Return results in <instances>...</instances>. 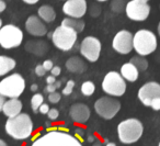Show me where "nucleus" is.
Returning a JSON list of instances; mask_svg holds the SVG:
<instances>
[{
	"label": "nucleus",
	"mask_w": 160,
	"mask_h": 146,
	"mask_svg": "<svg viewBox=\"0 0 160 146\" xmlns=\"http://www.w3.org/2000/svg\"><path fill=\"white\" fill-rule=\"evenodd\" d=\"M97 1H99V3H103V1H108V0H97Z\"/></svg>",
	"instance_id": "obj_52"
},
{
	"label": "nucleus",
	"mask_w": 160,
	"mask_h": 146,
	"mask_svg": "<svg viewBox=\"0 0 160 146\" xmlns=\"http://www.w3.org/2000/svg\"><path fill=\"white\" fill-rule=\"evenodd\" d=\"M80 53L89 62H97L101 53L100 40L96 36H86L80 44Z\"/></svg>",
	"instance_id": "obj_12"
},
{
	"label": "nucleus",
	"mask_w": 160,
	"mask_h": 146,
	"mask_svg": "<svg viewBox=\"0 0 160 146\" xmlns=\"http://www.w3.org/2000/svg\"><path fill=\"white\" fill-rule=\"evenodd\" d=\"M101 13V7L99 5H93L90 8V14L92 17H98Z\"/></svg>",
	"instance_id": "obj_31"
},
{
	"label": "nucleus",
	"mask_w": 160,
	"mask_h": 146,
	"mask_svg": "<svg viewBox=\"0 0 160 146\" xmlns=\"http://www.w3.org/2000/svg\"><path fill=\"white\" fill-rule=\"evenodd\" d=\"M25 89V80L20 74H11L0 81V93L5 98H19Z\"/></svg>",
	"instance_id": "obj_6"
},
{
	"label": "nucleus",
	"mask_w": 160,
	"mask_h": 146,
	"mask_svg": "<svg viewBox=\"0 0 160 146\" xmlns=\"http://www.w3.org/2000/svg\"><path fill=\"white\" fill-rule=\"evenodd\" d=\"M47 117L51 121H56L59 117V112H58L57 109H49V111L47 112Z\"/></svg>",
	"instance_id": "obj_30"
},
{
	"label": "nucleus",
	"mask_w": 160,
	"mask_h": 146,
	"mask_svg": "<svg viewBox=\"0 0 160 146\" xmlns=\"http://www.w3.org/2000/svg\"><path fill=\"white\" fill-rule=\"evenodd\" d=\"M38 17L43 22L52 23L56 19V12L52 6H47V5L42 6V7L38 8Z\"/></svg>",
	"instance_id": "obj_21"
},
{
	"label": "nucleus",
	"mask_w": 160,
	"mask_h": 146,
	"mask_svg": "<svg viewBox=\"0 0 160 146\" xmlns=\"http://www.w3.org/2000/svg\"><path fill=\"white\" fill-rule=\"evenodd\" d=\"M49 109H51V108L48 107V104H47V103H43L42 106L38 108V111H40L42 114H47V112L49 111Z\"/></svg>",
	"instance_id": "obj_36"
},
{
	"label": "nucleus",
	"mask_w": 160,
	"mask_h": 146,
	"mask_svg": "<svg viewBox=\"0 0 160 146\" xmlns=\"http://www.w3.org/2000/svg\"><path fill=\"white\" fill-rule=\"evenodd\" d=\"M80 90H81V93H82L83 96L90 97V96L93 95L94 91H96V85H94L92 81H89V80H88V81L82 82Z\"/></svg>",
	"instance_id": "obj_25"
},
{
	"label": "nucleus",
	"mask_w": 160,
	"mask_h": 146,
	"mask_svg": "<svg viewBox=\"0 0 160 146\" xmlns=\"http://www.w3.org/2000/svg\"><path fill=\"white\" fill-rule=\"evenodd\" d=\"M131 63L138 69V71H144L148 68V62L144 56H136L131 60Z\"/></svg>",
	"instance_id": "obj_24"
},
{
	"label": "nucleus",
	"mask_w": 160,
	"mask_h": 146,
	"mask_svg": "<svg viewBox=\"0 0 160 146\" xmlns=\"http://www.w3.org/2000/svg\"><path fill=\"white\" fill-rule=\"evenodd\" d=\"M66 68L70 73L82 74L86 70V63L78 56H72L68 58L66 62Z\"/></svg>",
	"instance_id": "obj_19"
},
{
	"label": "nucleus",
	"mask_w": 160,
	"mask_h": 146,
	"mask_svg": "<svg viewBox=\"0 0 160 146\" xmlns=\"http://www.w3.org/2000/svg\"><path fill=\"white\" fill-rule=\"evenodd\" d=\"M60 25H64V27L67 28H70L72 29L73 31H76L77 33H81V32L85 30V21L82 19H76V18H65L64 20L62 21V24Z\"/></svg>",
	"instance_id": "obj_23"
},
{
	"label": "nucleus",
	"mask_w": 160,
	"mask_h": 146,
	"mask_svg": "<svg viewBox=\"0 0 160 146\" xmlns=\"http://www.w3.org/2000/svg\"><path fill=\"white\" fill-rule=\"evenodd\" d=\"M25 30L33 36H44L47 33L45 23L38 16H30L25 21Z\"/></svg>",
	"instance_id": "obj_15"
},
{
	"label": "nucleus",
	"mask_w": 160,
	"mask_h": 146,
	"mask_svg": "<svg viewBox=\"0 0 160 146\" xmlns=\"http://www.w3.org/2000/svg\"><path fill=\"white\" fill-rule=\"evenodd\" d=\"M46 126L47 128H49V126H51V123H49V122H46Z\"/></svg>",
	"instance_id": "obj_51"
},
{
	"label": "nucleus",
	"mask_w": 160,
	"mask_h": 146,
	"mask_svg": "<svg viewBox=\"0 0 160 146\" xmlns=\"http://www.w3.org/2000/svg\"><path fill=\"white\" fill-rule=\"evenodd\" d=\"M87 141H88V143H93V142L96 141V136H94V135H92V134L88 135Z\"/></svg>",
	"instance_id": "obj_42"
},
{
	"label": "nucleus",
	"mask_w": 160,
	"mask_h": 146,
	"mask_svg": "<svg viewBox=\"0 0 160 146\" xmlns=\"http://www.w3.org/2000/svg\"><path fill=\"white\" fill-rule=\"evenodd\" d=\"M56 86H55V82L54 84H52V85H47L46 87H45V89H44V91L46 93H52V92H55L56 91Z\"/></svg>",
	"instance_id": "obj_35"
},
{
	"label": "nucleus",
	"mask_w": 160,
	"mask_h": 146,
	"mask_svg": "<svg viewBox=\"0 0 160 146\" xmlns=\"http://www.w3.org/2000/svg\"><path fill=\"white\" fill-rule=\"evenodd\" d=\"M60 98H62V95L59 92H57V91H55V92H52L48 95V101L51 103H58L60 101Z\"/></svg>",
	"instance_id": "obj_29"
},
{
	"label": "nucleus",
	"mask_w": 160,
	"mask_h": 146,
	"mask_svg": "<svg viewBox=\"0 0 160 146\" xmlns=\"http://www.w3.org/2000/svg\"><path fill=\"white\" fill-rule=\"evenodd\" d=\"M126 0H112L111 3V9L115 13H121V12L125 11V7H126Z\"/></svg>",
	"instance_id": "obj_27"
},
{
	"label": "nucleus",
	"mask_w": 160,
	"mask_h": 146,
	"mask_svg": "<svg viewBox=\"0 0 160 146\" xmlns=\"http://www.w3.org/2000/svg\"><path fill=\"white\" fill-rule=\"evenodd\" d=\"M83 135H85V131H83L82 128H76V130H75V136L77 137L80 142H82V138H81V137H82Z\"/></svg>",
	"instance_id": "obj_34"
},
{
	"label": "nucleus",
	"mask_w": 160,
	"mask_h": 146,
	"mask_svg": "<svg viewBox=\"0 0 160 146\" xmlns=\"http://www.w3.org/2000/svg\"><path fill=\"white\" fill-rule=\"evenodd\" d=\"M144 126L137 119H127L122 121L118 126L120 141L124 144H132L137 142L142 135Z\"/></svg>",
	"instance_id": "obj_4"
},
{
	"label": "nucleus",
	"mask_w": 160,
	"mask_h": 146,
	"mask_svg": "<svg viewBox=\"0 0 160 146\" xmlns=\"http://www.w3.org/2000/svg\"><path fill=\"white\" fill-rule=\"evenodd\" d=\"M69 115L71 120L77 124H83L90 117V109L85 103H75L70 107Z\"/></svg>",
	"instance_id": "obj_16"
},
{
	"label": "nucleus",
	"mask_w": 160,
	"mask_h": 146,
	"mask_svg": "<svg viewBox=\"0 0 160 146\" xmlns=\"http://www.w3.org/2000/svg\"><path fill=\"white\" fill-rule=\"evenodd\" d=\"M1 28H2V20L0 19V29H1Z\"/></svg>",
	"instance_id": "obj_49"
},
{
	"label": "nucleus",
	"mask_w": 160,
	"mask_h": 146,
	"mask_svg": "<svg viewBox=\"0 0 160 146\" xmlns=\"http://www.w3.org/2000/svg\"><path fill=\"white\" fill-rule=\"evenodd\" d=\"M138 1H142V3H148L149 0H138Z\"/></svg>",
	"instance_id": "obj_50"
},
{
	"label": "nucleus",
	"mask_w": 160,
	"mask_h": 146,
	"mask_svg": "<svg viewBox=\"0 0 160 146\" xmlns=\"http://www.w3.org/2000/svg\"><path fill=\"white\" fill-rule=\"evenodd\" d=\"M5 101H6L5 97L0 93V111H2V106H3V103H5Z\"/></svg>",
	"instance_id": "obj_41"
},
{
	"label": "nucleus",
	"mask_w": 160,
	"mask_h": 146,
	"mask_svg": "<svg viewBox=\"0 0 160 146\" xmlns=\"http://www.w3.org/2000/svg\"><path fill=\"white\" fill-rule=\"evenodd\" d=\"M138 98L142 104L150 107L153 110H160V84L149 81L142 85L138 90Z\"/></svg>",
	"instance_id": "obj_7"
},
{
	"label": "nucleus",
	"mask_w": 160,
	"mask_h": 146,
	"mask_svg": "<svg viewBox=\"0 0 160 146\" xmlns=\"http://www.w3.org/2000/svg\"><path fill=\"white\" fill-rule=\"evenodd\" d=\"M6 8H7V5H6V3L3 1V0H0V13L5 11Z\"/></svg>",
	"instance_id": "obj_39"
},
{
	"label": "nucleus",
	"mask_w": 160,
	"mask_h": 146,
	"mask_svg": "<svg viewBox=\"0 0 160 146\" xmlns=\"http://www.w3.org/2000/svg\"><path fill=\"white\" fill-rule=\"evenodd\" d=\"M43 67H44V69L46 71H51L52 70V68L54 67V64H53V62L52 60H44V63H43Z\"/></svg>",
	"instance_id": "obj_33"
},
{
	"label": "nucleus",
	"mask_w": 160,
	"mask_h": 146,
	"mask_svg": "<svg viewBox=\"0 0 160 146\" xmlns=\"http://www.w3.org/2000/svg\"><path fill=\"white\" fill-rule=\"evenodd\" d=\"M125 12L131 20L142 22L149 17L150 6L147 3H142V1H138V0H131L126 3Z\"/></svg>",
	"instance_id": "obj_11"
},
{
	"label": "nucleus",
	"mask_w": 160,
	"mask_h": 146,
	"mask_svg": "<svg viewBox=\"0 0 160 146\" xmlns=\"http://www.w3.org/2000/svg\"><path fill=\"white\" fill-rule=\"evenodd\" d=\"M0 146H8V144L3 139H0Z\"/></svg>",
	"instance_id": "obj_45"
},
{
	"label": "nucleus",
	"mask_w": 160,
	"mask_h": 146,
	"mask_svg": "<svg viewBox=\"0 0 160 146\" xmlns=\"http://www.w3.org/2000/svg\"><path fill=\"white\" fill-rule=\"evenodd\" d=\"M133 34L126 30L118 32L112 42L114 51L120 54H128L133 51Z\"/></svg>",
	"instance_id": "obj_13"
},
{
	"label": "nucleus",
	"mask_w": 160,
	"mask_h": 146,
	"mask_svg": "<svg viewBox=\"0 0 160 146\" xmlns=\"http://www.w3.org/2000/svg\"><path fill=\"white\" fill-rule=\"evenodd\" d=\"M159 146H160V142H159Z\"/></svg>",
	"instance_id": "obj_53"
},
{
	"label": "nucleus",
	"mask_w": 160,
	"mask_h": 146,
	"mask_svg": "<svg viewBox=\"0 0 160 146\" xmlns=\"http://www.w3.org/2000/svg\"><path fill=\"white\" fill-rule=\"evenodd\" d=\"M121 109V103L118 99L105 96L98 99L94 103V110L101 117L105 120H111L118 114Z\"/></svg>",
	"instance_id": "obj_10"
},
{
	"label": "nucleus",
	"mask_w": 160,
	"mask_h": 146,
	"mask_svg": "<svg viewBox=\"0 0 160 146\" xmlns=\"http://www.w3.org/2000/svg\"><path fill=\"white\" fill-rule=\"evenodd\" d=\"M25 50L28 52L35 54V55H44L48 51V45L43 41H30L25 45Z\"/></svg>",
	"instance_id": "obj_20"
},
{
	"label": "nucleus",
	"mask_w": 160,
	"mask_h": 146,
	"mask_svg": "<svg viewBox=\"0 0 160 146\" xmlns=\"http://www.w3.org/2000/svg\"><path fill=\"white\" fill-rule=\"evenodd\" d=\"M23 3H28V5H35V3H38L40 0H22Z\"/></svg>",
	"instance_id": "obj_40"
},
{
	"label": "nucleus",
	"mask_w": 160,
	"mask_h": 146,
	"mask_svg": "<svg viewBox=\"0 0 160 146\" xmlns=\"http://www.w3.org/2000/svg\"><path fill=\"white\" fill-rule=\"evenodd\" d=\"M55 86L56 88H60V86H62V81H55Z\"/></svg>",
	"instance_id": "obj_46"
},
{
	"label": "nucleus",
	"mask_w": 160,
	"mask_h": 146,
	"mask_svg": "<svg viewBox=\"0 0 160 146\" xmlns=\"http://www.w3.org/2000/svg\"><path fill=\"white\" fill-rule=\"evenodd\" d=\"M73 87H75V81H73V80H68L66 86H65V88L62 89V95L64 96L71 95L73 91Z\"/></svg>",
	"instance_id": "obj_28"
},
{
	"label": "nucleus",
	"mask_w": 160,
	"mask_h": 146,
	"mask_svg": "<svg viewBox=\"0 0 160 146\" xmlns=\"http://www.w3.org/2000/svg\"><path fill=\"white\" fill-rule=\"evenodd\" d=\"M121 76L124 78L125 80L131 82H135L136 80L138 79V75H139V71L138 69L132 64L131 62L129 63H125L122 67H121Z\"/></svg>",
	"instance_id": "obj_18"
},
{
	"label": "nucleus",
	"mask_w": 160,
	"mask_h": 146,
	"mask_svg": "<svg viewBox=\"0 0 160 146\" xmlns=\"http://www.w3.org/2000/svg\"><path fill=\"white\" fill-rule=\"evenodd\" d=\"M107 146H116V145H115V143H112V142H110V143L107 144Z\"/></svg>",
	"instance_id": "obj_47"
},
{
	"label": "nucleus",
	"mask_w": 160,
	"mask_h": 146,
	"mask_svg": "<svg viewBox=\"0 0 160 146\" xmlns=\"http://www.w3.org/2000/svg\"><path fill=\"white\" fill-rule=\"evenodd\" d=\"M23 41V32L14 24L2 25L0 29V46L5 50H11L20 46Z\"/></svg>",
	"instance_id": "obj_8"
},
{
	"label": "nucleus",
	"mask_w": 160,
	"mask_h": 146,
	"mask_svg": "<svg viewBox=\"0 0 160 146\" xmlns=\"http://www.w3.org/2000/svg\"><path fill=\"white\" fill-rule=\"evenodd\" d=\"M60 73H62V68H60L59 66H54L53 68H52V70H51V74L53 76H55V77L59 76Z\"/></svg>",
	"instance_id": "obj_37"
},
{
	"label": "nucleus",
	"mask_w": 160,
	"mask_h": 146,
	"mask_svg": "<svg viewBox=\"0 0 160 146\" xmlns=\"http://www.w3.org/2000/svg\"><path fill=\"white\" fill-rule=\"evenodd\" d=\"M102 89L111 97H121L126 91V82L118 71H109L103 78Z\"/></svg>",
	"instance_id": "obj_9"
},
{
	"label": "nucleus",
	"mask_w": 160,
	"mask_h": 146,
	"mask_svg": "<svg viewBox=\"0 0 160 146\" xmlns=\"http://www.w3.org/2000/svg\"><path fill=\"white\" fill-rule=\"evenodd\" d=\"M33 122L27 113H20L14 117H9L5 125L7 134L19 141L29 138L33 133Z\"/></svg>",
	"instance_id": "obj_1"
},
{
	"label": "nucleus",
	"mask_w": 160,
	"mask_h": 146,
	"mask_svg": "<svg viewBox=\"0 0 160 146\" xmlns=\"http://www.w3.org/2000/svg\"><path fill=\"white\" fill-rule=\"evenodd\" d=\"M54 45L60 51L68 52L73 49L77 43L78 33L70 28L59 25L53 31L51 36Z\"/></svg>",
	"instance_id": "obj_5"
},
{
	"label": "nucleus",
	"mask_w": 160,
	"mask_h": 146,
	"mask_svg": "<svg viewBox=\"0 0 160 146\" xmlns=\"http://www.w3.org/2000/svg\"><path fill=\"white\" fill-rule=\"evenodd\" d=\"M45 73H46V70L44 69L43 65H38V66L35 67V74H36V76H38V77H43V76L45 75Z\"/></svg>",
	"instance_id": "obj_32"
},
{
	"label": "nucleus",
	"mask_w": 160,
	"mask_h": 146,
	"mask_svg": "<svg viewBox=\"0 0 160 146\" xmlns=\"http://www.w3.org/2000/svg\"><path fill=\"white\" fill-rule=\"evenodd\" d=\"M32 146H82V142L68 132L55 130L35 139Z\"/></svg>",
	"instance_id": "obj_2"
},
{
	"label": "nucleus",
	"mask_w": 160,
	"mask_h": 146,
	"mask_svg": "<svg viewBox=\"0 0 160 146\" xmlns=\"http://www.w3.org/2000/svg\"><path fill=\"white\" fill-rule=\"evenodd\" d=\"M38 85L33 84V85H32V86H31V91H38Z\"/></svg>",
	"instance_id": "obj_43"
},
{
	"label": "nucleus",
	"mask_w": 160,
	"mask_h": 146,
	"mask_svg": "<svg viewBox=\"0 0 160 146\" xmlns=\"http://www.w3.org/2000/svg\"><path fill=\"white\" fill-rule=\"evenodd\" d=\"M157 38L155 33L146 29L138 30L133 36V50L140 56H147L157 49Z\"/></svg>",
	"instance_id": "obj_3"
},
{
	"label": "nucleus",
	"mask_w": 160,
	"mask_h": 146,
	"mask_svg": "<svg viewBox=\"0 0 160 146\" xmlns=\"http://www.w3.org/2000/svg\"><path fill=\"white\" fill-rule=\"evenodd\" d=\"M56 81V78H55V76H53V75H51V76H48V77L46 78V82H47V85H52V84H54V82Z\"/></svg>",
	"instance_id": "obj_38"
},
{
	"label": "nucleus",
	"mask_w": 160,
	"mask_h": 146,
	"mask_svg": "<svg viewBox=\"0 0 160 146\" xmlns=\"http://www.w3.org/2000/svg\"><path fill=\"white\" fill-rule=\"evenodd\" d=\"M157 30H158V34H159V36H160V22H159V24H158Z\"/></svg>",
	"instance_id": "obj_48"
},
{
	"label": "nucleus",
	"mask_w": 160,
	"mask_h": 146,
	"mask_svg": "<svg viewBox=\"0 0 160 146\" xmlns=\"http://www.w3.org/2000/svg\"><path fill=\"white\" fill-rule=\"evenodd\" d=\"M43 103H44V97H43V95H41V93H35V95L31 98V108L34 113L38 112V108H40Z\"/></svg>",
	"instance_id": "obj_26"
},
{
	"label": "nucleus",
	"mask_w": 160,
	"mask_h": 146,
	"mask_svg": "<svg viewBox=\"0 0 160 146\" xmlns=\"http://www.w3.org/2000/svg\"><path fill=\"white\" fill-rule=\"evenodd\" d=\"M16 60L6 55H0V77L9 74L16 68Z\"/></svg>",
	"instance_id": "obj_22"
},
{
	"label": "nucleus",
	"mask_w": 160,
	"mask_h": 146,
	"mask_svg": "<svg viewBox=\"0 0 160 146\" xmlns=\"http://www.w3.org/2000/svg\"><path fill=\"white\" fill-rule=\"evenodd\" d=\"M92 146H102V143L100 141H94L93 142V145Z\"/></svg>",
	"instance_id": "obj_44"
},
{
	"label": "nucleus",
	"mask_w": 160,
	"mask_h": 146,
	"mask_svg": "<svg viewBox=\"0 0 160 146\" xmlns=\"http://www.w3.org/2000/svg\"><path fill=\"white\" fill-rule=\"evenodd\" d=\"M88 10L86 0H66L62 6V12L69 18L81 19Z\"/></svg>",
	"instance_id": "obj_14"
},
{
	"label": "nucleus",
	"mask_w": 160,
	"mask_h": 146,
	"mask_svg": "<svg viewBox=\"0 0 160 146\" xmlns=\"http://www.w3.org/2000/svg\"><path fill=\"white\" fill-rule=\"evenodd\" d=\"M22 111V102L18 98H12L10 100L5 101L2 106V112L6 117H14L19 115Z\"/></svg>",
	"instance_id": "obj_17"
}]
</instances>
